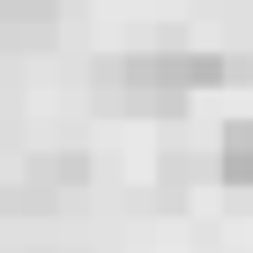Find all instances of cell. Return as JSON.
<instances>
[{"label":"cell","mask_w":253,"mask_h":253,"mask_svg":"<svg viewBox=\"0 0 253 253\" xmlns=\"http://www.w3.org/2000/svg\"><path fill=\"white\" fill-rule=\"evenodd\" d=\"M238 67L223 60V52H186V45H157V52H126L119 67H112V82L134 97V104H186V97H201V89H223Z\"/></svg>","instance_id":"6da1fadb"},{"label":"cell","mask_w":253,"mask_h":253,"mask_svg":"<svg viewBox=\"0 0 253 253\" xmlns=\"http://www.w3.org/2000/svg\"><path fill=\"white\" fill-rule=\"evenodd\" d=\"M216 171H223V186H253V119H231V126H223Z\"/></svg>","instance_id":"7a4b0ae2"}]
</instances>
